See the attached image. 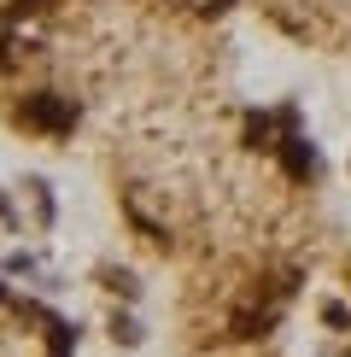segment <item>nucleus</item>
Listing matches in <instances>:
<instances>
[{
  "label": "nucleus",
  "instance_id": "obj_1",
  "mask_svg": "<svg viewBox=\"0 0 351 357\" xmlns=\"http://www.w3.org/2000/svg\"><path fill=\"white\" fill-rule=\"evenodd\" d=\"M29 117H36V123H53V129H65V123H70V112H65V106H53V100H29Z\"/></svg>",
  "mask_w": 351,
  "mask_h": 357
}]
</instances>
